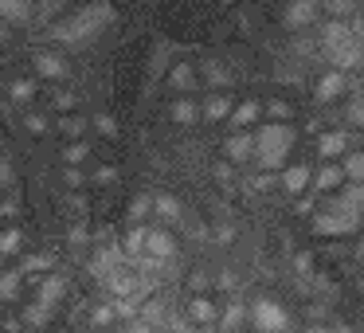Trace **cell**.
Returning <instances> with one entry per match:
<instances>
[{
  "label": "cell",
  "instance_id": "obj_25",
  "mask_svg": "<svg viewBox=\"0 0 364 333\" xmlns=\"http://www.w3.org/2000/svg\"><path fill=\"white\" fill-rule=\"evenodd\" d=\"M153 208H157L161 216H168V220H181V204H176L173 196H153Z\"/></svg>",
  "mask_w": 364,
  "mask_h": 333
},
{
  "label": "cell",
  "instance_id": "obj_38",
  "mask_svg": "<svg viewBox=\"0 0 364 333\" xmlns=\"http://www.w3.org/2000/svg\"><path fill=\"white\" fill-rule=\"evenodd\" d=\"M306 333H329V329H325V325H309Z\"/></svg>",
  "mask_w": 364,
  "mask_h": 333
},
{
  "label": "cell",
  "instance_id": "obj_7",
  "mask_svg": "<svg viewBox=\"0 0 364 333\" xmlns=\"http://www.w3.org/2000/svg\"><path fill=\"white\" fill-rule=\"evenodd\" d=\"M321 9V0H290V9H286V28H306L309 20L317 16Z\"/></svg>",
  "mask_w": 364,
  "mask_h": 333
},
{
  "label": "cell",
  "instance_id": "obj_21",
  "mask_svg": "<svg viewBox=\"0 0 364 333\" xmlns=\"http://www.w3.org/2000/svg\"><path fill=\"white\" fill-rule=\"evenodd\" d=\"M200 118V106L196 102H176L173 106V122H181V126H188V122Z\"/></svg>",
  "mask_w": 364,
  "mask_h": 333
},
{
  "label": "cell",
  "instance_id": "obj_5",
  "mask_svg": "<svg viewBox=\"0 0 364 333\" xmlns=\"http://www.w3.org/2000/svg\"><path fill=\"white\" fill-rule=\"evenodd\" d=\"M348 40H353L348 20H325V24H321V48H325V56H337Z\"/></svg>",
  "mask_w": 364,
  "mask_h": 333
},
{
  "label": "cell",
  "instance_id": "obj_37",
  "mask_svg": "<svg viewBox=\"0 0 364 333\" xmlns=\"http://www.w3.org/2000/svg\"><path fill=\"white\" fill-rule=\"evenodd\" d=\"M129 333H153V329L145 322H134V325H129Z\"/></svg>",
  "mask_w": 364,
  "mask_h": 333
},
{
  "label": "cell",
  "instance_id": "obj_19",
  "mask_svg": "<svg viewBox=\"0 0 364 333\" xmlns=\"http://www.w3.org/2000/svg\"><path fill=\"white\" fill-rule=\"evenodd\" d=\"M188 317H192V322H200V325H212V322H215V306H212L208 298H196V302L188 306Z\"/></svg>",
  "mask_w": 364,
  "mask_h": 333
},
{
  "label": "cell",
  "instance_id": "obj_15",
  "mask_svg": "<svg viewBox=\"0 0 364 333\" xmlns=\"http://www.w3.org/2000/svg\"><path fill=\"white\" fill-rule=\"evenodd\" d=\"M36 67H40V75H48V79H59V75L67 71V67H63V56H55V51H43V56H36Z\"/></svg>",
  "mask_w": 364,
  "mask_h": 333
},
{
  "label": "cell",
  "instance_id": "obj_23",
  "mask_svg": "<svg viewBox=\"0 0 364 333\" xmlns=\"http://www.w3.org/2000/svg\"><path fill=\"white\" fill-rule=\"evenodd\" d=\"M243 317H247V310L243 306H239V302H231V306L228 310H223V329H239V325H243Z\"/></svg>",
  "mask_w": 364,
  "mask_h": 333
},
{
  "label": "cell",
  "instance_id": "obj_26",
  "mask_svg": "<svg viewBox=\"0 0 364 333\" xmlns=\"http://www.w3.org/2000/svg\"><path fill=\"white\" fill-rule=\"evenodd\" d=\"M325 9H329V20H345L353 16V0H325Z\"/></svg>",
  "mask_w": 364,
  "mask_h": 333
},
{
  "label": "cell",
  "instance_id": "obj_14",
  "mask_svg": "<svg viewBox=\"0 0 364 333\" xmlns=\"http://www.w3.org/2000/svg\"><path fill=\"white\" fill-rule=\"evenodd\" d=\"M259 114H262L259 102H243V106H235V110H231V126L247 130V126H255V122H259Z\"/></svg>",
  "mask_w": 364,
  "mask_h": 333
},
{
  "label": "cell",
  "instance_id": "obj_16",
  "mask_svg": "<svg viewBox=\"0 0 364 333\" xmlns=\"http://www.w3.org/2000/svg\"><path fill=\"white\" fill-rule=\"evenodd\" d=\"M341 173H345V181L364 184V153H360V149H356V153H348V157H345V165H341Z\"/></svg>",
  "mask_w": 364,
  "mask_h": 333
},
{
  "label": "cell",
  "instance_id": "obj_20",
  "mask_svg": "<svg viewBox=\"0 0 364 333\" xmlns=\"http://www.w3.org/2000/svg\"><path fill=\"white\" fill-rule=\"evenodd\" d=\"M168 83H173V87H181V90H188V87H196V75H192V67H188V63H181V67H173Z\"/></svg>",
  "mask_w": 364,
  "mask_h": 333
},
{
  "label": "cell",
  "instance_id": "obj_22",
  "mask_svg": "<svg viewBox=\"0 0 364 333\" xmlns=\"http://www.w3.org/2000/svg\"><path fill=\"white\" fill-rule=\"evenodd\" d=\"M0 16L24 20V16H28V0H0Z\"/></svg>",
  "mask_w": 364,
  "mask_h": 333
},
{
  "label": "cell",
  "instance_id": "obj_31",
  "mask_svg": "<svg viewBox=\"0 0 364 333\" xmlns=\"http://www.w3.org/2000/svg\"><path fill=\"white\" fill-rule=\"evenodd\" d=\"M208 79L223 87V83H228V71H223V67H215V63H208Z\"/></svg>",
  "mask_w": 364,
  "mask_h": 333
},
{
  "label": "cell",
  "instance_id": "obj_17",
  "mask_svg": "<svg viewBox=\"0 0 364 333\" xmlns=\"http://www.w3.org/2000/svg\"><path fill=\"white\" fill-rule=\"evenodd\" d=\"M228 114H231V98L228 95H215V98L204 102V118L208 122H220V118H228Z\"/></svg>",
  "mask_w": 364,
  "mask_h": 333
},
{
  "label": "cell",
  "instance_id": "obj_13",
  "mask_svg": "<svg viewBox=\"0 0 364 333\" xmlns=\"http://www.w3.org/2000/svg\"><path fill=\"white\" fill-rule=\"evenodd\" d=\"M345 149H348V137L341 134V130H333V134H325L321 142H317V153H321V157H341Z\"/></svg>",
  "mask_w": 364,
  "mask_h": 333
},
{
  "label": "cell",
  "instance_id": "obj_6",
  "mask_svg": "<svg viewBox=\"0 0 364 333\" xmlns=\"http://www.w3.org/2000/svg\"><path fill=\"white\" fill-rule=\"evenodd\" d=\"M333 212H348V216H364V184H353L348 181L341 189V196L333 200Z\"/></svg>",
  "mask_w": 364,
  "mask_h": 333
},
{
  "label": "cell",
  "instance_id": "obj_1",
  "mask_svg": "<svg viewBox=\"0 0 364 333\" xmlns=\"http://www.w3.org/2000/svg\"><path fill=\"white\" fill-rule=\"evenodd\" d=\"M290 149H294V130L286 126V122H267V126H259V134H255V157H259V165L267 169V173L282 169L286 157H290Z\"/></svg>",
  "mask_w": 364,
  "mask_h": 333
},
{
  "label": "cell",
  "instance_id": "obj_11",
  "mask_svg": "<svg viewBox=\"0 0 364 333\" xmlns=\"http://www.w3.org/2000/svg\"><path fill=\"white\" fill-rule=\"evenodd\" d=\"M345 95V75L341 71H329L321 83H317V102H333V98Z\"/></svg>",
  "mask_w": 364,
  "mask_h": 333
},
{
  "label": "cell",
  "instance_id": "obj_8",
  "mask_svg": "<svg viewBox=\"0 0 364 333\" xmlns=\"http://www.w3.org/2000/svg\"><path fill=\"white\" fill-rule=\"evenodd\" d=\"M309 181H314V173H309V165H290L282 169V189L290 192V196H298V192L309 189Z\"/></svg>",
  "mask_w": 364,
  "mask_h": 333
},
{
  "label": "cell",
  "instance_id": "obj_10",
  "mask_svg": "<svg viewBox=\"0 0 364 333\" xmlns=\"http://www.w3.org/2000/svg\"><path fill=\"white\" fill-rule=\"evenodd\" d=\"M228 157H231V161H247V157H255V134L239 130L235 137H228Z\"/></svg>",
  "mask_w": 364,
  "mask_h": 333
},
{
  "label": "cell",
  "instance_id": "obj_30",
  "mask_svg": "<svg viewBox=\"0 0 364 333\" xmlns=\"http://www.w3.org/2000/svg\"><path fill=\"white\" fill-rule=\"evenodd\" d=\"M270 118H274V122L290 118V106H286V102H270Z\"/></svg>",
  "mask_w": 364,
  "mask_h": 333
},
{
  "label": "cell",
  "instance_id": "obj_9",
  "mask_svg": "<svg viewBox=\"0 0 364 333\" xmlns=\"http://www.w3.org/2000/svg\"><path fill=\"white\" fill-rule=\"evenodd\" d=\"M141 251H149L153 259H168V255L176 251V243H173L168 231H145V247H141Z\"/></svg>",
  "mask_w": 364,
  "mask_h": 333
},
{
  "label": "cell",
  "instance_id": "obj_39",
  "mask_svg": "<svg viewBox=\"0 0 364 333\" xmlns=\"http://www.w3.org/2000/svg\"><path fill=\"white\" fill-rule=\"evenodd\" d=\"M356 255H360V259H364V243H360V247H356Z\"/></svg>",
  "mask_w": 364,
  "mask_h": 333
},
{
  "label": "cell",
  "instance_id": "obj_29",
  "mask_svg": "<svg viewBox=\"0 0 364 333\" xmlns=\"http://www.w3.org/2000/svg\"><path fill=\"white\" fill-rule=\"evenodd\" d=\"M16 282H20L16 275H4V278H0V298H9V294L16 290Z\"/></svg>",
  "mask_w": 364,
  "mask_h": 333
},
{
  "label": "cell",
  "instance_id": "obj_12",
  "mask_svg": "<svg viewBox=\"0 0 364 333\" xmlns=\"http://www.w3.org/2000/svg\"><path fill=\"white\" fill-rule=\"evenodd\" d=\"M341 181H345V173H341V165H325V169H317V173H314V181H309V184H314L317 192H333Z\"/></svg>",
  "mask_w": 364,
  "mask_h": 333
},
{
  "label": "cell",
  "instance_id": "obj_28",
  "mask_svg": "<svg viewBox=\"0 0 364 333\" xmlns=\"http://www.w3.org/2000/svg\"><path fill=\"white\" fill-rule=\"evenodd\" d=\"M12 98H16V102H28V98H32V83H16V87H12Z\"/></svg>",
  "mask_w": 364,
  "mask_h": 333
},
{
  "label": "cell",
  "instance_id": "obj_27",
  "mask_svg": "<svg viewBox=\"0 0 364 333\" xmlns=\"http://www.w3.org/2000/svg\"><path fill=\"white\" fill-rule=\"evenodd\" d=\"M16 247H20V236H16V231H12V236H4V239H0V255H12V251H16Z\"/></svg>",
  "mask_w": 364,
  "mask_h": 333
},
{
  "label": "cell",
  "instance_id": "obj_24",
  "mask_svg": "<svg viewBox=\"0 0 364 333\" xmlns=\"http://www.w3.org/2000/svg\"><path fill=\"white\" fill-rule=\"evenodd\" d=\"M345 118L353 122V126H360V130H364V95L348 98V106H345Z\"/></svg>",
  "mask_w": 364,
  "mask_h": 333
},
{
  "label": "cell",
  "instance_id": "obj_33",
  "mask_svg": "<svg viewBox=\"0 0 364 333\" xmlns=\"http://www.w3.org/2000/svg\"><path fill=\"white\" fill-rule=\"evenodd\" d=\"M87 157V145H71V149H67V161H82Z\"/></svg>",
  "mask_w": 364,
  "mask_h": 333
},
{
  "label": "cell",
  "instance_id": "obj_36",
  "mask_svg": "<svg viewBox=\"0 0 364 333\" xmlns=\"http://www.w3.org/2000/svg\"><path fill=\"white\" fill-rule=\"evenodd\" d=\"M28 130H32V134H43V130H48V122H43V118H28Z\"/></svg>",
  "mask_w": 364,
  "mask_h": 333
},
{
  "label": "cell",
  "instance_id": "obj_34",
  "mask_svg": "<svg viewBox=\"0 0 364 333\" xmlns=\"http://www.w3.org/2000/svg\"><path fill=\"white\" fill-rule=\"evenodd\" d=\"M149 204H153V200H149V196H141V200H134V208H129V212L141 216V212H149Z\"/></svg>",
  "mask_w": 364,
  "mask_h": 333
},
{
  "label": "cell",
  "instance_id": "obj_4",
  "mask_svg": "<svg viewBox=\"0 0 364 333\" xmlns=\"http://www.w3.org/2000/svg\"><path fill=\"white\" fill-rule=\"evenodd\" d=\"M360 228V216H348V212H321L314 216V231L317 236H348V231Z\"/></svg>",
  "mask_w": 364,
  "mask_h": 333
},
{
  "label": "cell",
  "instance_id": "obj_18",
  "mask_svg": "<svg viewBox=\"0 0 364 333\" xmlns=\"http://www.w3.org/2000/svg\"><path fill=\"white\" fill-rule=\"evenodd\" d=\"M59 294H63V278H59V275L43 278V282H40V306L51 310V302H59Z\"/></svg>",
  "mask_w": 364,
  "mask_h": 333
},
{
  "label": "cell",
  "instance_id": "obj_32",
  "mask_svg": "<svg viewBox=\"0 0 364 333\" xmlns=\"http://www.w3.org/2000/svg\"><path fill=\"white\" fill-rule=\"evenodd\" d=\"M95 126H98V134H106V137H114V134H118V126H114V118H98Z\"/></svg>",
  "mask_w": 364,
  "mask_h": 333
},
{
  "label": "cell",
  "instance_id": "obj_2",
  "mask_svg": "<svg viewBox=\"0 0 364 333\" xmlns=\"http://www.w3.org/2000/svg\"><path fill=\"white\" fill-rule=\"evenodd\" d=\"M110 16H114V9L102 0V4H90V9H82L79 16H71L67 24H59L55 36H59V40H90L95 32H102V28L110 24Z\"/></svg>",
  "mask_w": 364,
  "mask_h": 333
},
{
  "label": "cell",
  "instance_id": "obj_3",
  "mask_svg": "<svg viewBox=\"0 0 364 333\" xmlns=\"http://www.w3.org/2000/svg\"><path fill=\"white\" fill-rule=\"evenodd\" d=\"M251 322L259 325L262 333H282L286 325H290V314H286L278 302H270V298H259L251 306Z\"/></svg>",
  "mask_w": 364,
  "mask_h": 333
},
{
  "label": "cell",
  "instance_id": "obj_35",
  "mask_svg": "<svg viewBox=\"0 0 364 333\" xmlns=\"http://www.w3.org/2000/svg\"><path fill=\"white\" fill-rule=\"evenodd\" d=\"M63 134H82V122L79 118H67L63 122Z\"/></svg>",
  "mask_w": 364,
  "mask_h": 333
}]
</instances>
